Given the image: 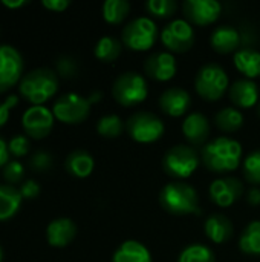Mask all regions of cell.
<instances>
[{
    "mask_svg": "<svg viewBox=\"0 0 260 262\" xmlns=\"http://www.w3.org/2000/svg\"><path fill=\"white\" fill-rule=\"evenodd\" d=\"M77 236V226L70 218L52 220L46 227V241L51 247L63 249Z\"/></svg>",
    "mask_w": 260,
    "mask_h": 262,
    "instance_id": "cell-18",
    "label": "cell"
},
{
    "mask_svg": "<svg viewBox=\"0 0 260 262\" xmlns=\"http://www.w3.org/2000/svg\"><path fill=\"white\" fill-rule=\"evenodd\" d=\"M247 201L250 206L256 207L260 206V189L259 187H251L248 192H247Z\"/></svg>",
    "mask_w": 260,
    "mask_h": 262,
    "instance_id": "cell-42",
    "label": "cell"
},
{
    "mask_svg": "<svg viewBox=\"0 0 260 262\" xmlns=\"http://www.w3.org/2000/svg\"><path fill=\"white\" fill-rule=\"evenodd\" d=\"M26 3H28L26 0H14V2H11V0H3V2H2V5L6 6V8H9V9L21 8V6H25Z\"/></svg>",
    "mask_w": 260,
    "mask_h": 262,
    "instance_id": "cell-43",
    "label": "cell"
},
{
    "mask_svg": "<svg viewBox=\"0 0 260 262\" xmlns=\"http://www.w3.org/2000/svg\"><path fill=\"white\" fill-rule=\"evenodd\" d=\"M239 249L244 255L260 256V221L250 223L239 238Z\"/></svg>",
    "mask_w": 260,
    "mask_h": 262,
    "instance_id": "cell-26",
    "label": "cell"
},
{
    "mask_svg": "<svg viewBox=\"0 0 260 262\" xmlns=\"http://www.w3.org/2000/svg\"><path fill=\"white\" fill-rule=\"evenodd\" d=\"M178 72L176 58L169 51L155 52L144 61V74L155 81H170Z\"/></svg>",
    "mask_w": 260,
    "mask_h": 262,
    "instance_id": "cell-15",
    "label": "cell"
},
{
    "mask_svg": "<svg viewBox=\"0 0 260 262\" xmlns=\"http://www.w3.org/2000/svg\"><path fill=\"white\" fill-rule=\"evenodd\" d=\"M146 9L158 18H169L176 14L178 3L175 0H149L146 3Z\"/></svg>",
    "mask_w": 260,
    "mask_h": 262,
    "instance_id": "cell-33",
    "label": "cell"
},
{
    "mask_svg": "<svg viewBox=\"0 0 260 262\" xmlns=\"http://www.w3.org/2000/svg\"><path fill=\"white\" fill-rule=\"evenodd\" d=\"M185 20L196 26H208L221 17L222 6L216 0H185L182 3Z\"/></svg>",
    "mask_w": 260,
    "mask_h": 262,
    "instance_id": "cell-13",
    "label": "cell"
},
{
    "mask_svg": "<svg viewBox=\"0 0 260 262\" xmlns=\"http://www.w3.org/2000/svg\"><path fill=\"white\" fill-rule=\"evenodd\" d=\"M23 74V57L11 45H0V94L14 88Z\"/></svg>",
    "mask_w": 260,
    "mask_h": 262,
    "instance_id": "cell-12",
    "label": "cell"
},
{
    "mask_svg": "<svg viewBox=\"0 0 260 262\" xmlns=\"http://www.w3.org/2000/svg\"><path fill=\"white\" fill-rule=\"evenodd\" d=\"M93 54H95V57L100 61H103V63H112L121 54V43L115 37L104 35V37H101L97 41L95 49H93Z\"/></svg>",
    "mask_w": 260,
    "mask_h": 262,
    "instance_id": "cell-28",
    "label": "cell"
},
{
    "mask_svg": "<svg viewBox=\"0 0 260 262\" xmlns=\"http://www.w3.org/2000/svg\"><path fill=\"white\" fill-rule=\"evenodd\" d=\"M101 97H103V94H101L100 91H95V92H92V94L87 97V100H89L90 104H95V103L101 101Z\"/></svg>",
    "mask_w": 260,
    "mask_h": 262,
    "instance_id": "cell-44",
    "label": "cell"
},
{
    "mask_svg": "<svg viewBox=\"0 0 260 262\" xmlns=\"http://www.w3.org/2000/svg\"><path fill=\"white\" fill-rule=\"evenodd\" d=\"M18 104V98L17 95H9L6 100L0 101V127H3L8 120H9V114H11V109H14L15 106Z\"/></svg>",
    "mask_w": 260,
    "mask_h": 262,
    "instance_id": "cell-39",
    "label": "cell"
},
{
    "mask_svg": "<svg viewBox=\"0 0 260 262\" xmlns=\"http://www.w3.org/2000/svg\"><path fill=\"white\" fill-rule=\"evenodd\" d=\"M234 66L247 78L254 80L260 77V52L245 48L234 52Z\"/></svg>",
    "mask_w": 260,
    "mask_h": 262,
    "instance_id": "cell-24",
    "label": "cell"
},
{
    "mask_svg": "<svg viewBox=\"0 0 260 262\" xmlns=\"http://www.w3.org/2000/svg\"><path fill=\"white\" fill-rule=\"evenodd\" d=\"M124 130V123L118 115L109 114L98 120L97 132L104 138H118Z\"/></svg>",
    "mask_w": 260,
    "mask_h": 262,
    "instance_id": "cell-31",
    "label": "cell"
},
{
    "mask_svg": "<svg viewBox=\"0 0 260 262\" xmlns=\"http://www.w3.org/2000/svg\"><path fill=\"white\" fill-rule=\"evenodd\" d=\"M3 261V250H2V247H0V262Z\"/></svg>",
    "mask_w": 260,
    "mask_h": 262,
    "instance_id": "cell-45",
    "label": "cell"
},
{
    "mask_svg": "<svg viewBox=\"0 0 260 262\" xmlns=\"http://www.w3.org/2000/svg\"><path fill=\"white\" fill-rule=\"evenodd\" d=\"M18 190H20V195H21L23 200H35L40 195V192H41L40 184L37 181H34V180L23 181L20 184V189Z\"/></svg>",
    "mask_w": 260,
    "mask_h": 262,
    "instance_id": "cell-38",
    "label": "cell"
},
{
    "mask_svg": "<svg viewBox=\"0 0 260 262\" xmlns=\"http://www.w3.org/2000/svg\"><path fill=\"white\" fill-rule=\"evenodd\" d=\"M8 149H9V154L15 158H21L25 155L29 154V149H31V143H29V138L25 137V135H14L9 141H8Z\"/></svg>",
    "mask_w": 260,
    "mask_h": 262,
    "instance_id": "cell-37",
    "label": "cell"
},
{
    "mask_svg": "<svg viewBox=\"0 0 260 262\" xmlns=\"http://www.w3.org/2000/svg\"><path fill=\"white\" fill-rule=\"evenodd\" d=\"M41 6L52 12H63L70 6L69 0H41Z\"/></svg>",
    "mask_w": 260,
    "mask_h": 262,
    "instance_id": "cell-40",
    "label": "cell"
},
{
    "mask_svg": "<svg viewBox=\"0 0 260 262\" xmlns=\"http://www.w3.org/2000/svg\"><path fill=\"white\" fill-rule=\"evenodd\" d=\"M181 129H182V135L192 146H202V147L207 144V140L211 132L208 118L199 112L188 114L184 118Z\"/></svg>",
    "mask_w": 260,
    "mask_h": 262,
    "instance_id": "cell-17",
    "label": "cell"
},
{
    "mask_svg": "<svg viewBox=\"0 0 260 262\" xmlns=\"http://www.w3.org/2000/svg\"><path fill=\"white\" fill-rule=\"evenodd\" d=\"M161 41L172 54H182L195 45V29L184 18L169 21L161 31Z\"/></svg>",
    "mask_w": 260,
    "mask_h": 262,
    "instance_id": "cell-10",
    "label": "cell"
},
{
    "mask_svg": "<svg viewBox=\"0 0 260 262\" xmlns=\"http://www.w3.org/2000/svg\"><path fill=\"white\" fill-rule=\"evenodd\" d=\"M257 115H259V118H260V103H259V106H257Z\"/></svg>",
    "mask_w": 260,
    "mask_h": 262,
    "instance_id": "cell-46",
    "label": "cell"
},
{
    "mask_svg": "<svg viewBox=\"0 0 260 262\" xmlns=\"http://www.w3.org/2000/svg\"><path fill=\"white\" fill-rule=\"evenodd\" d=\"M58 91V75L49 68H37L20 80L18 92L32 106H43Z\"/></svg>",
    "mask_w": 260,
    "mask_h": 262,
    "instance_id": "cell-2",
    "label": "cell"
},
{
    "mask_svg": "<svg viewBox=\"0 0 260 262\" xmlns=\"http://www.w3.org/2000/svg\"><path fill=\"white\" fill-rule=\"evenodd\" d=\"M210 43H211V48L218 54H231L236 49L239 51L241 34L236 28L228 26V25H222L213 31Z\"/></svg>",
    "mask_w": 260,
    "mask_h": 262,
    "instance_id": "cell-21",
    "label": "cell"
},
{
    "mask_svg": "<svg viewBox=\"0 0 260 262\" xmlns=\"http://www.w3.org/2000/svg\"><path fill=\"white\" fill-rule=\"evenodd\" d=\"M90 103L86 97L69 92L60 95L52 106V114L55 120L64 124H80L90 114Z\"/></svg>",
    "mask_w": 260,
    "mask_h": 262,
    "instance_id": "cell-9",
    "label": "cell"
},
{
    "mask_svg": "<svg viewBox=\"0 0 260 262\" xmlns=\"http://www.w3.org/2000/svg\"><path fill=\"white\" fill-rule=\"evenodd\" d=\"M242 155L244 150L239 141L228 137H219L208 141L202 147L201 160L207 170L216 175H224L236 170L241 166Z\"/></svg>",
    "mask_w": 260,
    "mask_h": 262,
    "instance_id": "cell-1",
    "label": "cell"
},
{
    "mask_svg": "<svg viewBox=\"0 0 260 262\" xmlns=\"http://www.w3.org/2000/svg\"><path fill=\"white\" fill-rule=\"evenodd\" d=\"M112 262H152V255L143 243L129 239L115 250Z\"/></svg>",
    "mask_w": 260,
    "mask_h": 262,
    "instance_id": "cell-23",
    "label": "cell"
},
{
    "mask_svg": "<svg viewBox=\"0 0 260 262\" xmlns=\"http://www.w3.org/2000/svg\"><path fill=\"white\" fill-rule=\"evenodd\" d=\"M113 98L124 107H133L141 104L149 95V84L146 77L138 72H123L116 77L112 86Z\"/></svg>",
    "mask_w": 260,
    "mask_h": 262,
    "instance_id": "cell-5",
    "label": "cell"
},
{
    "mask_svg": "<svg viewBox=\"0 0 260 262\" xmlns=\"http://www.w3.org/2000/svg\"><path fill=\"white\" fill-rule=\"evenodd\" d=\"M178 262H216V258L208 246L190 244L179 253Z\"/></svg>",
    "mask_w": 260,
    "mask_h": 262,
    "instance_id": "cell-30",
    "label": "cell"
},
{
    "mask_svg": "<svg viewBox=\"0 0 260 262\" xmlns=\"http://www.w3.org/2000/svg\"><path fill=\"white\" fill-rule=\"evenodd\" d=\"M55 117L46 106H31L21 115V127L32 140L46 138L54 129Z\"/></svg>",
    "mask_w": 260,
    "mask_h": 262,
    "instance_id": "cell-11",
    "label": "cell"
},
{
    "mask_svg": "<svg viewBox=\"0 0 260 262\" xmlns=\"http://www.w3.org/2000/svg\"><path fill=\"white\" fill-rule=\"evenodd\" d=\"M159 204L167 213L176 216L201 213L198 192L190 184L182 181H173L166 184L159 192Z\"/></svg>",
    "mask_w": 260,
    "mask_h": 262,
    "instance_id": "cell-3",
    "label": "cell"
},
{
    "mask_svg": "<svg viewBox=\"0 0 260 262\" xmlns=\"http://www.w3.org/2000/svg\"><path fill=\"white\" fill-rule=\"evenodd\" d=\"M130 14V5L126 0H107L103 5V18L109 25L123 23Z\"/></svg>",
    "mask_w": 260,
    "mask_h": 262,
    "instance_id": "cell-29",
    "label": "cell"
},
{
    "mask_svg": "<svg viewBox=\"0 0 260 262\" xmlns=\"http://www.w3.org/2000/svg\"><path fill=\"white\" fill-rule=\"evenodd\" d=\"M158 35H159L158 26L149 17H138L129 21L121 32L123 43L130 51H138V52L152 49L158 40Z\"/></svg>",
    "mask_w": 260,
    "mask_h": 262,
    "instance_id": "cell-7",
    "label": "cell"
},
{
    "mask_svg": "<svg viewBox=\"0 0 260 262\" xmlns=\"http://www.w3.org/2000/svg\"><path fill=\"white\" fill-rule=\"evenodd\" d=\"M55 72L57 75L63 77V78H74L78 72V66H77V61L69 57V55H61L57 58L55 61Z\"/></svg>",
    "mask_w": 260,
    "mask_h": 262,
    "instance_id": "cell-36",
    "label": "cell"
},
{
    "mask_svg": "<svg viewBox=\"0 0 260 262\" xmlns=\"http://www.w3.org/2000/svg\"><path fill=\"white\" fill-rule=\"evenodd\" d=\"M159 107L161 111L173 118L184 117L192 104L190 94L182 88H169L159 97Z\"/></svg>",
    "mask_w": 260,
    "mask_h": 262,
    "instance_id": "cell-16",
    "label": "cell"
},
{
    "mask_svg": "<svg viewBox=\"0 0 260 262\" xmlns=\"http://www.w3.org/2000/svg\"><path fill=\"white\" fill-rule=\"evenodd\" d=\"M199 155L198 152L185 144L173 146L167 150L162 158V169L164 172L176 180H187L190 178L199 166Z\"/></svg>",
    "mask_w": 260,
    "mask_h": 262,
    "instance_id": "cell-6",
    "label": "cell"
},
{
    "mask_svg": "<svg viewBox=\"0 0 260 262\" xmlns=\"http://www.w3.org/2000/svg\"><path fill=\"white\" fill-rule=\"evenodd\" d=\"M244 177L253 187L260 186V150L251 152L244 160Z\"/></svg>",
    "mask_w": 260,
    "mask_h": 262,
    "instance_id": "cell-32",
    "label": "cell"
},
{
    "mask_svg": "<svg viewBox=\"0 0 260 262\" xmlns=\"http://www.w3.org/2000/svg\"><path fill=\"white\" fill-rule=\"evenodd\" d=\"M9 149H8V143L5 141V138L0 137V169H3L8 163H9Z\"/></svg>",
    "mask_w": 260,
    "mask_h": 262,
    "instance_id": "cell-41",
    "label": "cell"
},
{
    "mask_svg": "<svg viewBox=\"0 0 260 262\" xmlns=\"http://www.w3.org/2000/svg\"><path fill=\"white\" fill-rule=\"evenodd\" d=\"M126 129L129 137L141 144H150L162 138L164 121L152 112H135L126 121Z\"/></svg>",
    "mask_w": 260,
    "mask_h": 262,
    "instance_id": "cell-8",
    "label": "cell"
},
{
    "mask_svg": "<svg viewBox=\"0 0 260 262\" xmlns=\"http://www.w3.org/2000/svg\"><path fill=\"white\" fill-rule=\"evenodd\" d=\"M195 89L205 101H218L230 89V78L225 69L216 63L204 64L195 78Z\"/></svg>",
    "mask_w": 260,
    "mask_h": 262,
    "instance_id": "cell-4",
    "label": "cell"
},
{
    "mask_svg": "<svg viewBox=\"0 0 260 262\" xmlns=\"http://www.w3.org/2000/svg\"><path fill=\"white\" fill-rule=\"evenodd\" d=\"M230 101L239 109H250L259 103V86L253 80H236L228 89Z\"/></svg>",
    "mask_w": 260,
    "mask_h": 262,
    "instance_id": "cell-19",
    "label": "cell"
},
{
    "mask_svg": "<svg viewBox=\"0 0 260 262\" xmlns=\"http://www.w3.org/2000/svg\"><path fill=\"white\" fill-rule=\"evenodd\" d=\"M20 190L9 184H0V223L9 221L17 215L21 206Z\"/></svg>",
    "mask_w": 260,
    "mask_h": 262,
    "instance_id": "cell-25",
    "label": "cell"
},
{
    "mask_svg": "<svg viewBox=\"0 0 260 262\" xmlns=\"http://www.w3.org/2000/svg\"><path fill=\"white\" fill-rule=\"evenodd\" d=\"M244 183L236 177H221L210 184L208 193L211 201L219 207L233 206L244 195Z\"/></svg>",
    "mask_w": 260,
    "mask_h": 262,
    "instance_id": "cell-14",
    "label": "cell"
},
{
    "mask_svg": "<svg viewBox=\"0 0 260 262\" xmlns=\"http://www.w3.org/2000/svg\"><path fill=\"white\" fill-rule=\"evenodd\" d=\"M51 166H52V157H51V154H48L44 150L34 152L28 160V167L35 173L48 172L51 169Z\"/></svg>",
    "mask_w": 260,
    "mask_h": 262,
    "instance_id": "cell-35",
    "label": "cell"
},
{
    "mask_svg": "<svg viewBox=\"0 0 260 262\" xmlns=\"http://www.w3.org/2000/svg\"><path fill=\"white\" fill-rule=\"evenodd\" d=\"M215 123L222 132L233 134L244 126V114L238 107H224L215 115Z\"/></svg>",
    "mask_w": 260,
    "mask_h": 262,
    "instance_id": "cell-27",
    "label": "cell"
},
{
    "mask_svg": "<svg viewBox=\"0 0 260 262\" xmlns=\"http://www.w3.org/2000/svg\"><path fill=\"white\" fill-rule=\"evenodd\" d=\"M66 172L75 178H87L95 169L93 157L86 150H74L64 161Z\"/></svg>",
    "mask_w": 260,
    "mask_h": 262,
    "instance_id": "cell-22",
    "label": "cell"
},
{
    "mask_svg": "<svg viewBox=\"0 0 260 262\" xmlns=\"http://www.w3.org/2000/svg\"><path fill=\"white\" fill-rule=\"evenodd\" d=\"M2 177L3 180L9 184V186H14V184H21L23 183V178H25V166L17 161V160H11L3 169H2Z\"/></svg>",
    "mask_w": 260,
    "mask_h": 262,
    "instance_id": "cell-34",
    "label": "cell"
},
{
    "mask_svg": "<svg viewBox=\"0 0 260 262\" xmlns=\"http://www.w3.org/2000/svg\"><path fill=\"white\" fill-rule=\"evenodd\" d=\"M204 232H205V236L211 243L224 244V243H227V241H230L233 238L234 226L230 221V218H227L225 215L215 213V215L207 218V221L204 224Z\"/></svg>",
    "mask_w": 260,
    "mask_h": 262,
    "instance_id": "cell-20",
    "label": "cell"
}]
</instances>
